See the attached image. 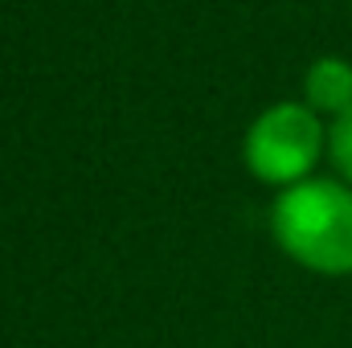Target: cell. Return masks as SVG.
I'll use <instances>...</instances> for the list:
<instances>
[{"label": "cell", "instance_id": "1", "mask_svg": "<svg viewBox=\"0 0 352 348\" xmlns=\"http://www.w3.org/2000/svg\"><path fill=\"white\" fill-rule=\"evenodd\" d=\"M278 246L320 274H352V188L336 180L291 184L270 213Z\"/></svg>", "mask_w": 352, "mask_h": 348}, {"label": "cell", "instance_id": "2", "mask_svg": "<svg viewBox=\"0 0 352 348\" xmlns=\"http://www.w3.org/2000/svg\"><path fill=\"white\" fill-rule=\"evenodd\" d=\"M324 148V127L307 102L266 107L246 131V164L266 184H299Z\"/></svg>", "mask_w": 352, "mask_h": 348}, {"label": "cell", "instance_id": "3", "mask_svg": "<svg viewBox=\"0 0 352 348\" xmlns=\"http://www.w3.org/2000/svg\"><path fill=\"white\" fill-rule=\"evenodd\" d=\"M303 94H307V107L311 111H324V115H349L352 111V66L340 58H320L307 78H303Z\"/></svg>", "mask_w": 352, "mask_h": 348}, {"label": "cell", "instance_id": "4", "mask_svg": "<svg viewBox=\"0 0 352 348\" xmlns=\"http://www.w3.org/2000/svg\"><path fill=\"white\" fill-rule=\"evenodd\" d=\"M328 148H332L336 168L352 180V111H349V115H340V119L332 123V131H328Z\"/></svg>", "mask_w": 352, "mask_h": 348}]
</instances>
